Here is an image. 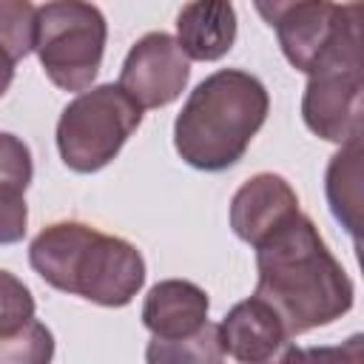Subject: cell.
I'll list each match as a JSON object with an SVG mask.
<instances>
[{
	"label": "cell",
	"mask_w": 364,
	"mask_h": 364,
	"mask_svg": "<svg viewBox=\"0 0 364 364\" xmlns=\"http://www.w3.org/2000/svg\"><path fill=\"white\" fill-rule=\"evenodd\" d=\"M256 247V293L273 307L287 338L333 324L353 307V282L327 250L310 216L296 210Z\"/></svg>",
	"instance_id": "cell-1"
},
{
	"label": "cell",
	"mask_w": 364,
	"mask_h": 364,
	"mask_svg": "<svg viewBox=\"0 0 364 364\" xmlns=\"http://www.w3.org/2000/svg\"><path fill=\"white\" fill-rule=\"evenodd\" d=\"M28 262L54 290L102 307H125L145 284L142 253L82 222H54L40 230L28 247Z\"/></svg>",
	"instance_id": "cell-2"
},
{
	"label": "cell",
	"mask_w": 364,
	"mask_h": 364,
	"mask_svg": "<svg viewBox=\"0 0 364 364\" xmlns=\"http://www.w3.org/2000/svg\"><path fill=\"white\" fill-rule=\"evenodd\" d=\"M267 111V88L253 74L213 71L182 105L173 122V148L196 171H225L245 156Z\"/></svg>",
	"instance_id": "cell-3"
},
{
	"label": "cell",
	"mask_w": 364,
	"mask_h": 364,
	"mask_svg": "<svg viewBox=\"0 0 364 364\" xmlns=\"http://www.w3.org/2000/svg\"><path fill=\"white\" fill-rule=\"evenodd\" d=\"M142 122V105L117 82L74 97L57 122V151L77 173L105 168Z\"/></svg>",
	"instance_id": "cell-4"
},
{
	"label": "cell",
	"mask_w": 364,
	"mask_h": 364,
	"mask_svg": "<svg viewBox=\"0 0 364 364\" xmlns=\"http://www.w3.org/2000/svg\"><path fill=\"white\" fill-rule=\"evenodd\" d=\"M108 23L91 0H48L37 9L34 51L63 91H85L102 65Z\"/></svg>",
	"instance_id": "cell-5"
},
{
	"label": "cell",
	"mask_w": 364,
	"mask_h": 364,
	"mask_svg": "<svg viewBox=\"0 0 364 364\" xmlns=\"http://www.w3.org/2000/svg\"><path fill=\"white\" fill-rule=\"evenodd\" d=\"M287 63L301 74L361 65V0H304L276 26Z\"/></svg>",
	"instance_id": "cell-6"
},
{
	"label": "cell",
	"mask_w": 364,
	"mask_h": 364,
	"mask_svg": "<svg viewBox=\"0 0 364 364\" xmlns=\"http://www.w3.org/2000/svg\"><path fill=\"white\" fill-rule=\"evenodd\" d=\"M188 77L191 60L179 48L176 37L165 31H151L128 51L119 71V85L142 108H162L185 91Z\"/></svg>",
	"instance_id": "cell-7"
},
{
	"label": "cell",
	"mask_w": 364,
	"mask_h": 364,
	"mask_svg": "<svg viewBox=\"0 0 364 364\" xmlns=\"http://www.w3.org/2000/svg\"><path fill=\"white\" fill-rule=\"evenodd\" d=\"M361 65H341L310 74L301 97L304 125L327 142H350L361 136Z\"/></svg>",
	"instance_id": "cell-8"
},
{
	"label": "cell",
	"mask_w": 364,
	"mask_h": 364,
	"mask_svg": "<svg viewBox=\"0 0 364 364\" xmlns=\"http://www.w3.org/2000/svg\"><path fill=\"white\" fill-rule=\"evenodd\" d=\"M287 333L273 313L267 301L259 296H250L228 310V316L219 321V344L222 353L245 361V364H259L282 355V347L287 344Z\"/></svg>",
	"instance_id": "cell-9"
},
{
	"label": "cell",
	"mask_w": 364,
	"mask_h": 364,
	"mask_svg": "<svg viewBox=\"0 0 364 364\" xmlns=\"http://www.w3.org/2000/svg\"><path fill=\"white\" fill-rule=\"evenodd\" d=\"M296 210L299 196L284 176L256 173L230 199V228L242 242L256 245Z\"/></svg>",
	"instance_id": "cell-10"
},
{
	"label": "cell",
	"mask_w": 364,
	"mask_h": 364,
	"mask_svg": "<svg viewBox=\"0 0 364 364\" xmlns=\"http://www.w3.org/2000/svg\"><path fill=\"white\" fill-rule=\"evenodd\" d=\"M208 293L185 279H165L154 284L142 304V324L159 341H173L196 333L208 321Z\"/></svg>",
	"instance_id": "cell-11"
},
{
	"label": "cell",
	"mask_w": 364,
	"mask_h": 364,
	"mask_svg": "<svg viewBox=\"0 0 364 364\" xmlns=\"http://www.w3.org/2000/svg\"><path fill=\"white\" fill-rule=\"evenodd\" d=\"M176 43L188 60L213 63L236 43L233 0H191L176 14Z\"/></svg>",
	"instance_id": "cell-12"
},
{
	"label": "cell",
	"mask_w": 364,
	"mask_h": 364,
	"mask_svg": "<svg viewBox=\"0 0 364 364\" xmlns=\"http://www.w3.org/2000/svg\"><path fill=\"white\" fill-rule=\"evenodd\" d=\"M327 202L341 228L358 239L361 228V136L341 145L327 165Z\"/></svg>",
	"instance_id": "cell-13"
},
{
	"label": "cell",
	"mask_w": 364,
	"mask_h": 364,
	"mask_svg": "<svg viewBox=\"0 0 364 364\" xmlns=\"http://www.w3.org/2000/svg\"><path fill=\"white\" fill-rule=\"evenodd\" d=\"M148 361H191V364H210V361H222V344H219V324L205 321L196 333L185 336V338H173V341H159L151 338L148 350H145Z\"/></svg>",
	"instance_id": "cell-14"
},
{
	"label": "cell",
	"mask_w": 364,
	"mask_h": 364,
	"mask_svg": "<svg viewBox=\"0 0 364 364\" xmlns=\"http://www.w3.org/2000/svg\"><path fill=\"white\" fill-rule=\"evenodd\" d=\"M37 9L31 0H0V51L14 63L34 51Z\"/></svg>",
	"instance_id": "cell-15"
},
{
	"label": "cell",
	"mask_w": 364,
	"mask_h": 364,
	"mask_svg": "<svg viewBox=\"0 0 364 364\" xmlns=\"http://www.w3.org/2000/svg\"><path fill=\"white\" fill-rule=\"evenodd\" d=\"M51 355L54 336L37 318H28L20 330L0 336V364H46Z\"/></svg>",
	"instance_id": "cell-16"
},
{
	"label": "cell",
	"mask_w": 364,
	"mask_h": 364,
	"mask_svg": "<svg viewBox=\"0 0 364 364\" xmlns=\"http://www.w3.org/2000/svg\"><path fill=\"white\" fill-rule=\"evenodd\" d=\"M31 176L34 165L28 145L14 134L0 131V196H23Z\"/></svg>",
	"instance_id": "cell-17"
},
{
	"label": "cell",
	"mask_w": 364,
	"mask_h": 364,
	"mask_svg": "<svg viewBox=\"0 0 364 364\" xmlns=\"http://www.w3.org/2000/svg\"><path fill=\"white\" fill-rule=\"evenodd\" d=\"M28 318H34L31 290L14 273L0 270V336L20 330Z\"/></svg>",
	"instance_id": "cell-18"
},
{
	"label": "cell",
	"mask_w": 364,
	"mask_h": 364,
	"mask_svg": "<svg viewBox=\"0 0 364 364\" xmlns=\"http://www.w3.org/2000/svg\"><path fill=\"white\" fill-rule=\"evenodd\" d=\"M28 208L23 196H0V245L20 242L26 236Z\"/></svg>",
	"instance_id": "cell-19"
},
{
	"label": "cell",
	"mask_w": 364,
	"mask_h": 364,
	"mask_svg": "<svg viewBox=\"0 0 364 364\" xmlns=\"http://www.w3.org/2000/svg\"><path fill=\"white\" fill-rule=\"evenodd\" d=\"M299 3H304V0H253L259 17H262L267 26H276V23H279L290 9H296Z\"/></svg>",
	"instance_id": "cell-20"
},
{
	"label": "cell",
	"mask_w": 364,
	"mask_h": 364,
	"mask_svg": "<svg viewBox=\"0 0 364 364\" xmlns=\"http://www.w3.org/2000/svg\"><path fill=\"white\" fill-rule=\"evenodd\" d=\"M14 60L9 57V54H3L0 51V97L9 91V85H11V80H14Z\"/></svg>",
	"instance_id": "cell-21"
}]
</instances>
